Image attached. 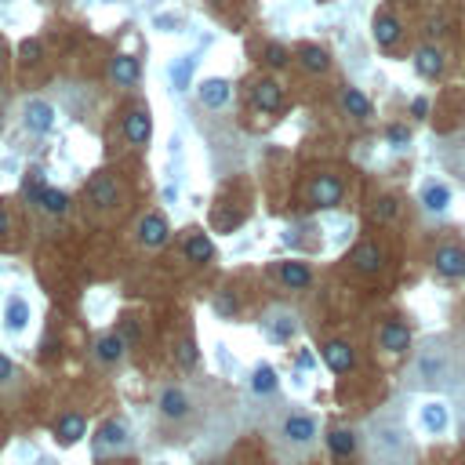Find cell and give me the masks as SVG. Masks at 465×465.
I'll list each match as a JSON object with an SVG mask.
<instances>
[{
	"label": "cell",
	"mask_w": 465,
	"mask_h": 465,
	"mask_svg": "<svg viewBox=\"0 0 465 465\" xmlns=\"http://www.w3.org/2000/svg\"><path fill=\"white\" fill-rule=\"evenodd\" d=\"M313 440H316V418H309V414H291L280 429V443L295 447V451H309Z\"/></svg>",
	"instance_id": "1"
},
{
	"label": "cell",
	"mask_w": 465,
	"mask_h": 465,
	"mask_svg": "<svg viewBox=\"0 0 465 465\" xmlns=\"http://www.w3.org/2000/svg\"><path fill=\"white\" fill-rule=\"evenodd\" d=\"M342 200V179H334V174H316L309 182V204L313 207H334Z\"/></svg>",
	"instance_id": "2"
},
{
	"label": "cell",
	"mask_w": 465,
	"mask_h": 465,
	"mask_svg": "<svg viewBox=\"0 0 465 465\" xmlns=\"http://www.w3.org/2000/svg\"><path fill=\"white\" fill-rule=\"evenodd\" d=\"M160 414H164L168 422H182L189 411H193V400H189V393L186 389H179V386H168L164 393H160Z\"/></svg>",
	"instance_id": "3"
},
{
	"label": "cell",
	"mask_w": 465,
	"mask_h": 465,
	"mask_svg": "<svg viewBox=\"0 0 465 465\" xmlns=\"http://www.w3.org/2000/svg\"><path fill=\"white\" fill-rule=\"evenodd\" d=\"M22 124H26V131H33V135H47L55 127V109L47 106L44 99H33V102H26V109H22Z\"/></svg>",
	"instance_id": "4"
},
{
	"label": "cell",
	"mask_w": 465,
	"mask_h": 465,
	"mask_svg": "<svg viewBox=\"0 0 465 465\" xmlns=\"http://www.w3.org/2000/svg\"><path fill=\"white\" fill-rule=\"evenodd\" d=\"M168 236H171V226H168V218L164 215H146L138 222V244L142 247H164L168 244Z\"/></svg>",
	"instance_id": "5"
},
{
	"label": "cell",
	"mask_w": 465,
	"mask_h": 465,
	"mask_svg": "<svg viewBox=\"0 0 465 465\" xmlns=\"http://www.w3.org/2000/svg\"><path fill=\"white\" fill-rule=\"evenodd\" d=\"M131 443V432L124 429V422H106L99 429V437H95V455H109V451H124V447Z\"/></svg>",
	"instance_id": "6"
},
{
	"label": "cell",
	"mask_w": 465,
	"mask_h": 465,
	"mask_svg": "<svg viewBox=\"0 0 465 465\" xmlns=\"http://www.w3.org/2000/svg\"><path fill=\"white\" fill-rule=\"evenodd\" d=\"M88 197L99 207H117L120 204V186H117L113 174H95V179L88 182Z\"/></svg>",
	"instance_id": "7"
},
{
	"label": "cell",
	"mask_w": 465,
	"mask_h": 465,
	"mask_svg": "<svg viewBox=\"0 0 465 465\" xmlns=\"http://www.w3.org/2000/svg\"><path fill=\"white\" fill-rule=\"evenodd\" d=\"M437 272H440V277H447V280L465 277V251L455 247V244H443L437 251Z\"/></svg>",
	"instance_id": "8"
},
{
	"label": "cell",
	"mask_w": 465,
	"mask_h": 465,
	"mask_svg": "<svg viewBox=\"0 0 465 465\" xmlns=\"http://www.w3.org/2000/svg\"><path fill=\"white\" fill-rule=\"evenodd\" d=\"M124 135H127V142H131V146H142V142H149V135H153V120H149L146 109H135V113H127V117H124Z\"/></svg>",
	"instance_id": "9"
},
{
	"label": "cell",
	"mask_w": 465,
	"mask_h": 465,
	"mask_svg": "<svg viewBox=\"0 0 465 465\" xmlns=\"http://www.w3.org/2000/svg\"><path fill=\"white\" fill-rule=\"evenodd\" d=\"M378 345L386 349V352H407V345H411V331L400 324V320H389V324L378 331Z\"/></svg>",
	"instance_id": "10"
},
{
	"label": "cell",
	"mask_w": 465,
	"mask_h": 465,
	"mask_svg": "<svg viewBox=\"0 0 465 465\" xmlns=\"http://www.w3.org/2000/svg\"><path fill=\"white\" fill-rule=\"evenodd\" d=\"M352 360H357V357H352V345H349V342H338V338H334V342L324 345V364L331 367L334 375L352 371Z\"/></svg>",
	"instance_id": "11"
},
{
	"label": "cell",
	"mask_w": 465,
	"mask_h": 465,
	"mask_svg": "<svg viewBox=\"0 0 465 465\" xmlns=\"http://www.w3.org/2000/svg\"><path fill=\"white\" fill-rule=\"evenodd\" d=\"M197 95H200V102L207 106V109H222V106H226L229 102V80H204V84L197 88Z\"/></svg>",
	"instance_id": "12"
},
{
	"label": "cell",
	"mask_w": 465,
	"mask_h": 465,
	"mask_svg": "<svg viewBox=\"0 0 465 465\" xmlns=\"http://www.w3.org/2000/svg\"><path fill=\"white\" fill-rule=\"evenodd\" d=\"M84 429H88L84 414H66V418L58 422L55 437H58V443H62V447H73V443H80V440H84Z\"/></svg>",
	"instance_id": "13"
},
{
	"label": "cell",
	"mask_w": 465,
	"mask_h": 465,
	"mask_svg": "<svg viewBox=\"0 0 465 465\" xmlns=\"http://www.w3.org/2000/svg\"><path fill=\"white\" fill-rule=\"evenodd\" d=\"M382 262H386V254H382V247H378V244H371V240L352 251V266H357L360 272H378V269H382Z\"/></svg>",
	"instance_id": "14"
},
{
	"label": "cell",
	"mask_w": 465,
	"mask_h": 465,
	"mask_svg": "<svg viewBox=\"0 0 465 465\" xmlns=\"http://www.w3.org/2000/svg\"><path fill=\"white\" fill-rule=\"evenodd\" d=\"M254 106H259L262 113H277V109L284 106L280 88L272 84V80H259V84H254Z\"/></svg>",
	"instance_id": "15"
},
{
	"label": "cell",
	"mask_w": 465,
	"mask_h": 465,
	"mask_svg": "<svg viewBox=\"0 0 465 465\" xmlns=\"http://www.w3.org/2000/svg\"><path fill=\"white\" fill-rule=\"evenodd\" d=\"M29 324V302L22 295H11L8 306H4V327L8 331H22Z\"/></svg>",
	"instance_id": "16"
},
{
	"label": "cell",
	"mask_w": 465,
	"mask_h": 465,
	"mask_svg": "<svg viewBox=\"0 0 465 465\" xmlns=\"http://www.w3.org/2000/svg\"><path fill=\"white\" fill-rule=\"evenodd\" d=\"M418 422H422L425 432H432V437H437V432L447 429V407L440 404V400H432V404H425V407L418 411Z\"/></svg>",
	"instance_id": "17"
},
{
	"label": "cell",
	"mask_w": 465,
	"mask_h": 465,
	"mask_svg": "<svg viewBox=\"0 0 465 465\" xmlns=\"http://www.w3.org/2000/svg\"><path fill=\"white\" fill-rule=\"evenodd\" d=\"M127 342L120 338V334H106V338H99V345H95V360L99 364H117L124 357Z\"/></svg>",
	"instance_id": "18"
},
{
	"label": "cell",
	"mask_w": 465,
	"mask_h": 465,
	"mask_svg": "<svg viewBox=\"0 0 465 465\" xmlns=\"http://www.w3.org/2000/svg\"><path fill=\"white\" fill-rule=\"evenodd\" d=\"M327 451L334 458H352V451H357V437H352V429H331Z\"/></svg>",
	"instance_id": "19"
},
{
	"label": "cell",
	"mask_w": 465,
	"mask_h": 465,
	"mask_svg": "<svg viewBox=\"0 0 465 465\" xmlns=\"http://www.w3.org/2000/svg\"><path fill=\"white\" fill-rule=\"evenodd\" d=\"M298 58H302V66H306L309 73H327V66H331L327 51H324V47H316V44H302Z\"/></svg>",
	"instance_id": "20"
},
{
	"label": "cell",
	"mask_w": 465,
	"mask_h": 465,
	"mask_svg": "<svg viewBox=\"0 0 465 465\" xmlns=\"http://www.w3.org/2000/svg\"><path fill=\"white\" fill-rule=\"evenodd\" d=\"M113 80L120 88H131L138 80V58L135 55H117L113 58Z\"/></svg>",
	"instance_id": "21"
},
{
	"label": "cell",
	"mask_w": 465,
	"mask_h": 465,
	"mask_svg": "<svg viewBox=\"0 0 465 465\" xmlns=\"http://www.w3.org/2000/svg\"><path fill=\"white\" fill-rule=\"evenodd\" d=\"M414 70H418V76H437V73L443 70L440 47H422V51L414 55Z\"/></svg>",
	"instance_id": "22"
},
{
	"label": "cell",
	"mask_w": 465,
	"mask_h": 465,
	"mask_svg": "<svg viewBox=\"0 0 465 465\" xmlns=\"http://www.w3.org/2000/svg\"><path fill=\"white\" fill-rule=\"evenodd\" d=\"M422 204L429 207V211H447V204H451V189L447 186H440V182H429L425 189H422Z\"/></svg>",
	"instance_id": "23"
},
{
	"label": "cell",
	"mask_w": 465,
	"mask_h": 465,
	"mask_svg": "<svg viewBox=\"0 0 465 465\" xmlns=\"http://www.w3.org/2000/svg\"><path fill=\"white\" fill-rule=\"evenodd\" d=\"M280 280H284L287 287H309L313 272H309L306 262H284V266H280Z\"/></svg>",
	"instance_id": "24"
},
{
	"label": "cell",
	"mask_w": 465,
	"mask_h": 465,
	"mask_svg": "<svg viewBox=\"0 0 465 465\" xmlns=\"http://www.w3.org/2000/svg\"><path fill=\"white\" fill-rule=\"evenodd\" d=\"M375 40L382 47H393L400 40V22L393 19V15H378V19H375Z\"/></svg>",
	"instance_id": "25"
},
{
	"label": "cell",
	"mask_w": 465,
	"mask_h": 465,
	"mask_svg": "<svg viewBox=\"0 0 465 465\" xmlns=\"http://www.w3.org/2000/svg\"><path fill=\"white\" fill-rule=\"evenodd\" d=\"M211 254H215V247H211V240H207V236H200V233H193V236H189L186 240V259L189 262H211Z\"/></svg>",
	"instance_id": "26"
},
{
	"label": "cell",
	"mask_w": 465,
	"mask_h": 465,
	"mask_svg": "<svg viewBox=\"0 0 465 465\" xmlns=\"http://www.w3.org/2000/svg\"><path fill=\"white\" fill-rule=\"evenodd\" d=\"M193 66H197V58H193V55H186V58H179V62L171 66V88H174V91H186V88H189Z\"/></svg>",
	"instance_id": "27"
},
{
	"label": "cell",
	"mask_w": 465,
	"mask_h": 465,
	"mask_svg": "<svg viewBox=\"0 0 465 465\" xmlns=\"http://www.w3.org/2000/svg\"><path fill=\"white\" fill-rule=\"evenodd\" d=\"M342 106H345L349 117H367V113H371V102H367V95L357 91V88H349V91L342 95Z\"/></svg>",
	"instance_id": "28"
},
{
	"label": "cell",
	"mask_w": 465,
	"mask_h": 465,
	"mask_svg": "<svg viewBox=\"0 0 465 465\" xmlns=\"http://www.w3.org/2000/svg\"><path fill=\"white\" fill-rule=\"evenodd\" d=\"M251 389L254 393H277V371H272L269 364H259L251 375Z\"/></svg>",
	"instance_id": "29"
},
{
	"label": "cell",
	"mask_w": 465,
	"mask_h": 465,
	"mask_svg": "<svg viewBox=\"0 0 465 465\" xmlns=\"http://www.w3.org/2000/svg\"><path fill=\"white\" fill-rule=\"evenodd\" d=\"M40 207H44L47 215H62V211L70 207V197H66V193H58V189H44Z\"/></svg>",
	"instance_id": "30"
},
{
	"label": "cell",
	"mask_w": 465,
	"mask_h": 465,
	"mask_svg": "<svg viewBox=\"0 0 465 465\" xmlns=\"http://www.w3.org/2000/svg\"><path fill=\"white\" fill-rule=\"evenodd\" d=\"M400 215V200L396 197H382L375 204V222H382V226H389V222Z\"/></svg>",
	"instance_id": "31"
},
{
	"label": "cell",
	"mask_w": 465,
	"mask_h": 465,
	"mask_svg": "<svg viewBox=\"0 0 465 465\" xmlns=\"http://www.w3.org/2000/svg\"><path fill=\"white\" fill-rule=\"evenodd\" d=\"M179 364H182V367H193V364H197V345L189 342V338L179 342Z\"/></svg>",
	"instance_id": "32"
},
{
	"label": "cell",
	"mask_w": 465,
	"mask_h": 465,
	"mask_svg": "<svg viewBox=\"0 0 465 465\" xmlns=\"http://www.w3.org/2000/svg\"><path fill=\"white\" fill-rule=\"evenodd\" d=\"M19 58L26 62V66H33V62L40 58V44H37V40H22V47H19Z\"/></svg>",
	"instance_id": "33"
},
{
	"label": "cell",
	"mask_w": 465,
	"mask_h": 465,
	"mask_svg": "<svg viewBox=\"0 0 465 465\" xmlns=\"http://www.w3.org/2000/svg\"><path fill=\"white\" fill-rule=\"evenodd\" d=\"M153 26H156V29H164V33H174V29L182 26V19H179V15H156Z\"/></svg>",
	"instance_id": "34"
},
{
	"label": "cell",
	"mask_w": 465,
	"mask_h": 465,
	"mask_svg": "<svg viewBox=\"0 0 465 465\" xmlns=\"http://www.w3.org/2000/svg\"><path fill=\"white\" fill-rule=\"evenodd\" d=\"M266 62H269V66H277V70H280L284 62H287V51H284L280 44H269V47H266Z\"/></svg>",
	"instance_id": "35"
},
{
	"label": "cell",
	"mask_w": 465,
	"mask_h": 465,
	"mask_svg": "<svg viewBox=\"0 0 465 465\" xmlns=\"http://www.w3.org/2000/svg\"><path fill=\"white\" fill-rule=\"evenodd\" d=\"M215 309H218L222 316H233V313H236V302H233V295H229V291H226V295H218Z\"/></svg>",
	"instance_id": "36"
},
{
	"label": "cell",
	"mask_w": 465,
	"mask_h": 465,
	"mask_svg": "<svg viewBox=\"0 0 465 465\" xmlns=\"http://www.w3.org/2000/svg\"><path fill=\"white\" fill-rule=\"evenodd\" d=\"M389 142H396V146H404V142H411V131H407V127L404 124H396V127H389Z\"/></svg>",
	"instance_id": "37"
},
{
	"label": "cell",
	"mask_w": 465,
	"mask_h": 465,
	"mask_svg": "<svg viewBox=\"0 0 465 465\" xmlns=\"http://www.w3.org/2000/svg\"><path fill=\"white\" fill-rule=\"evenodd\" d=\"M11 378H15V364L4 357V352H0V386H8Z\"/></svg>",
	"instance_id": "38"
},
{
	"label": "cell",
	"mask_w": 465,
	"mask_h": 465,
	"mask_svg": "<svg viewBox=\"0 0 465 465\" xmlns=\"http://www.w3.org/2000/svg\"><path fill=\"white\" fill-rule=\"evenodd\" d=\"M120 338H124V342H138V324H135V320H127V324H124Z\"/></svg>",
	"instance_id": "39"
},
{
	"label": "cell",
	"mask_w": 465,
	"mask_h": 465,
	"mask_svg": "<svg viewBox=\"0 0 465 465\" xmlns=\"http://www.w3.org/2000/svg\"><path fill=\"white\" fill-rule=\"evenodd\" d=\"M298 367H302V371H313V367H316V357H313L309 349H306V352H298Z\"/></svg>",
	"instance_id": "40"
},
{
	"label": "cell",
	"mask_w": 465,
	"mask_h": 465,
	"mask_svg": "<svg viewBox=\"0 0 465 465\" xmlns=\"http://www.w3.org/2000/svg\"><path fill=\"white\" fill-rule=\"evenodd\" d=\"M429 113V99H414L411 102V117H425Z\"/></svg>",
	"instance_id": "41"
},
{
	"label": "cell",
	"mask_w": 465,
	"mask_h": 465,
	"mask_svg": "<svg viewBox=\"0 0 465 465\" xmlns=\"http://www.w3.org/2000/svg\"><path fill=\"white\" fill-rule=\"evenodd\" d=\"M4 233H8V215L0 211V236H4Z\"/></svg>",
	"instance_id": "42"
}]
</instances>
